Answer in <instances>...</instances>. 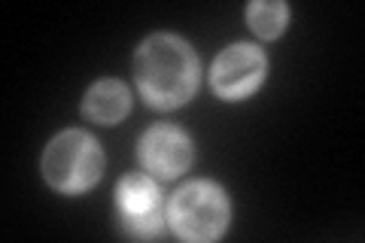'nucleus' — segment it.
Returning <instances> with one entry per match:
<instances>
[{"instance_id":"nucleus-1","label":"nucleus","mask_w":365,"mask_h":243,"mask_svg":"<svg viewBox=\"0 0 365 243\" xmlns=\"http://www.w3.org/2000/svg\"><path fill=\"white\" fill-rule=\"evenodd\" d=\"M134 76L140 95L158 110L186 103L198 88V58L186 40L174 33H155L134 58Z\"/></svg>"},{"instance_id":"nucleus-2","label":"nucleus","mask_w":365,"mask_h":243,"mask_svg":"<svg viewBox=\"0 0 365 243\" xmlns=\"http://www.w3.org/2000/svg\"><path fill=\"white\" fill-rule=\"evenodd\" d=\"M101 170H104V155L91 134L86 131H64L46 146L43 155V173L49 186L58 192H86L98 182Z\"/></svg>"},{"instance_id":"nucleus-3","label":"nucleus","mask_w":365,"mask_h":243,"mask_svg":"<svg viewBox=\"0 0 365 243\" xmlns=\"http://www.w3.org/2000/svg\"><path fill=\"white\" fill-rule=\"evenodd\" d=\"M168 219L182 240H216L228 225V198L207 180L186 182L170 201Z\"/></svg>"},{"instance_id":"nucleus-4","label":"nucleus","mask_w":365,"mask_h":243,"mask_svg":"<svg viewBox=\"0 0 365 243\" xmlns=\"http://www.w3.org/2000/svg\"><path fill=\"white\" fill-rule=\"evenodd\" d=\"M262 79H265V55H262L256 46L237 43L213 61L210 83H213L216 95L225 100L247 98L250 91H256L262 86Z\"/></svg>"},{"instance_id":"nucleus-5","label":"nucleus","mask_w":365,"mask_h":243,"mask_svg":"<svg viewBox=\"0 0 365 243\" xmlns=\"http://www.w3.org/2000/svg\"><path fill=\"white\" fill-rule=\"evenodd\" d=\"M116 204L125 225L134 234L153 237L162 231V195H158V186L150 177H140V173L125 177L116 189Z\"/></svg>"},{"instance_id":"nucleus-6","label":"nucleus","mask_w":365,"mask_h":243,"mask_svg":"<svg viewBox=\"0 0 365 243\" xmlns=\"http://www.w3.org/2000/svg\"><path fill=\"white\" fill-rule=\"evenodd\" d=\"M140 161L146 170H153L155 177L170 180L182 173L192 161V143L174 125H158L150 128L140 140Z\"/></svg>"},{"instance_id":"nucleus-7","label":"nucleus","mask_w":365,"mask_h":243,"mask_svg":"<svg viewBox=\"0 0 365 243\" xmlns=\"http://www.w3.org/2000/svg\"><path fill=\"white\" fill-rule=\"evenodd\" d=\"M83 110H86L88 119H95L101 125H116L128 115L131 95L119 79H101V83H95L88 88Z\"/></svg>"},{"instance_id":"nucleus-8","label":"nucleus","mask_w":365,"mask_h":243,"mask_svg":"<svg viewBox=\"0 0 365 243\" xmlns=\"http://www.w3.org/2000/svg\"><path fill=\"white\" fill-rule=\"evenodd\" d=\"M247 19H250V28H253L259 37L274 40L287 28L289 9H287V4H277V0H256V4H250Z\"/></svg>"}]
</instances>
